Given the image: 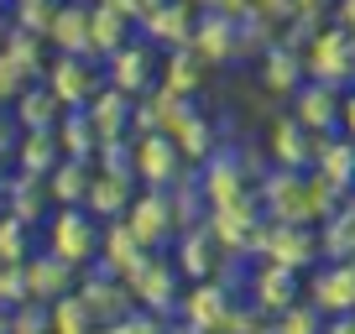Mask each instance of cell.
<instances>
[{
  "mask_svg": "<svg viewBox=\"0 0 355 334\" xmlns=\"http://www.w3.org/2000/svg\"><path fill=\"white\" fill-rule=\"evenodd\" d=\"M261 193H266V209H272V220H298V225H313L319 214H329V209H334V193L324 188L319 178H303V173H293V167L272 173Z\"/></svg>",
  "mask_w": 355,
  "mask_h": 334,
  "instance_id": "obj_1",
  "label": "cell"
},
{
  "mask_svg": "<svg viewBox=\"0 0 355 334\" xmlns=\"http://www.w3.org/2000/svg\"><path fill=\"white\" fill-rule=\"evenodd\" d=\"M100 225L94 214L84 209V204H58L53 220H47V251L53 256H63L68 267H94V251H100Z\"/></svg>",
  "mask_w": 355,
  "mask_h": 334,
  "instance_id": "obj_2",
  "label": "cell"
},
{
  "mask_svg": "<svg viewBox=\"0 0 355 334\" xmlns=\"http://www.w3.org/2000/svg\"><path fill=\"white\" fill-rule=\"evenodd\" d=\"M121 282L131 288V303H141V308H157L162 319H173V313H178L183 272H178L173 256H152V251H141V261H136V267L125 272Z\"/></svg>",
  "mask_w": 355,
  "mask_h": 334,
  "instance_id": "obj_3",
  "label": "cell"
},
{
  "mask_svg": "<svg viewBox=\"0 0 355 334\" xmlns=\"http://www.w3.org/2000/svg\"><path fill=\"white\" fill-rule=\"evenodd\" d=\"M121 220L136 230V240H141L146 251H152L157 240H178V230H189V225H183V209H178V193H167V188L131 193V204H125Z\"/></svg>",
  "mask_w": 355,
  "mask_h": 334,
  "instance_id": "obj_4",
  "label": "cell"
},
{
  "mask_svg": "<svg viewBox=\"0 0 355 334\" xmlns=\"http://www.w3.org/2000/svg\"><path fill=\"white\" fill-rule=\"evenodd\" d=\"M42 73H47L42 84L68 105V110H84V105L105 89V63H100V58H89V53H58Z\"/></svg>",
  "mask_w": 355,
  "mask_h": 334,
  "instance_id": "obj_5",
  "label": "cell"
},
{
  "mask_svg": "<svg viewBox=\"0 0 355 334\" xmlns=\"http://www.w3.org/2000/svg\"><path fill=\"white\" fill-rule=\"evenodd\" d=\"M131 173L141 188H173L183 178V152L167 131H136L131 141Z\"/></svg>",
  "mask_w": 355,
  "mask_h": 334,
  "instance_id": "obj_6",
  "label": "cell"
},
{
  "mask_svg": "<svg viewBox=\"0 0 355 334\" xmlns=\"http://www.w3.org/2000/svg\"><path fill=\"white\" fill-rule=\"evenodd\" d=\"M157 68H162L157 63V47L146 42V37H125V42L105 58V84H115L121 94L136 100V94H146L157 84Z\"/></svg>",
  "mask_w": 355,
  "mask_h": 334,
  "instance_id": "obj_7",
  "label": "cell"
},
{
  "mask_svg": "<svg viewBox=\"0 0 355 334\" xmlns=\"http://www.w3.org/2000/svg\"><path fill=\"white\" fill-rule=\"evenodd\" d=\"M189 47H193V53H199L209 68H220V63H235V58L245 53V42H241V16L220 11V6H204V16L193 21V37H189Z\"/></svg>",
  "mask_w": 355,
  "mask_h": 334,
  "instance_id": "obj_8",
  "label": "cell"
},
{
  "mask_svg": "<svg viewBox=\"0 0 355 334\" xmlns=\"http://www.w3.org/2000/svg\"><path fill=\"white\" fill-rule=\"evenodd\" d=\"M178 319H183V329H193V334L225 329V319H230V292H225L214 277L193 282L189 292H178Z\"/></svg>",
  "mask_w": 355,
  "mask_h": 334,
  "instance_id": "obj_9",
  "label": "cell"
},
{
  "mask_svg": "<svg viewBox=\"0 0 355 334\" xmlns=\"http://www.w3.org/2000/svg\"><path fill=\"white\" fill-rule=\"evenodd\" d=\"M303 68H309L319 84H345V78L355 73V42L340 32V26H329V32H319V37L309 42Z\"/></svg>",
  "mask_w": 355,
  "mask_h": 334,
  "instance_id": "obj_10",
  "label": "cell"
},
{
  "mask_svg": "<svg viewBox=\"0 0 355 334\" xmlns=\"http://www.w3.org/2000/svg\"><path fill=\"white\" fill-rule=\"evenodd\" d=\"M256 251H266V261H282V267H309L313 256H319V235L309 230V225L298 220H277L272 230H261V245Z\"/></svg>",
  "mask_w": 355,
  "mask_h": 334,
  "instance_id": "obj_11",
  "label": "cell"
},
{
  "mask_svg": "<svg viewBox=\"0 0 355 334\" xmlns=\"http://www.w3.org/2000/svg\"><path fill=\"white\" fill-rule=\"evenodd\" d=\"M78 298L89 303V313H94L100 329H110V324L131 308V288H125L121 277L110 282V272H100V267H84V272H78Z\"/></svg>",
  "mask_w": 355,
  "mask_h": 334,
  "instance_id": "obj_12",
  "label": "cell"
},
{
  "mask_svg": "<svg viewBox=\"0 0 355 334\" xmlns=\"http://www.w3.org/2000/svg\"><path fill=\"white\" fill-rule=\"evenodd\" d=\"M178 272H183V282H204L214 277V272L225 267V240L214 230H178Z\"/></svg>",
  "mask_w": 355,
  "mask_h": 334,
  "instance_id": "obj_13",
  "label": "cell"
},
{
  "mask_svg": "<svg viewBox=\"0 0 355 334\" xmlns=\"http://www.w3.org/2000/svg\"><path fill=\"white\" fill-rule=\"evenodd\" d=\"M309 298L319 303L324 319H334V313H350V308H355V256H329V267L313 272Z\"/></svg>",
  "mask_w": 355,
  "mask_h": 334,
  "instance_id": "obj_14",
  "label": "cell"
},
{
  "mask_svg": "<svg viewBox=\"0 0 355 334\" xmlns=\"http://www.w3.org/2000/svg\"><path fill=\"white\" fill-rule=\"evenodd\" d=\"M193 21H199V16H193L189 0H157L152 11H146V21H141V37L167 53V47H183L193 37Z\"/></svg>",
  "mask_w": 355,
  "mask_h": 334,
  "instance_id": "obj_15",
  "label": "cell"
},
{
  "mask_svg": "<svg viewBox=\"0 0 355 334\" xmlns=\"http://www.w3.org/2000/svg\"><path fill=\"white\" fill-rule=\"evenodd\" d=\"M141 251H146V245L136 240V230H131L125 220H105V225H100V251H94V267L110 272V277H125V272L141 261Z\"/></svg>",
  "mask_w": 355,
  "mask_h": 334,
  "instance_id": "obj_16",
  "label": "cell"
},
{
  "mask_svg": "<svg viewBox=\"0 0 355 334\" xmlns=\"http://www.w3.org/2000/svg\"><path fill=\"white\" fill-rule=\"evenodd\" d=\"M293 298H303V288H298V272L293 267H282V261H266V267H256V277H251V303L272 319V313H282Z\"/></svg>",
  "mask_w": 355,
  "mask_h": 334,
  "instance_id": "obj_17",
  "label": "cell"
},
{
  "mask_svg": "<svg viewBox=\"0 0 355 334\" xmlns=\"http://www.w3.org/2000/svg\"><path fill=\"white\" fill-rule=\"evenodd\" d=\"M131 26L136 21L115 6V0H89V58H100V63H105V58L131 37Z\"/></svg>",
  "mask_w": 355,
  "mask_h": 334,
  "instance_id": "obj_18",
  "label": "cell"
},
{
  "mask_svg": "<svg viewBox=\"0 0 355 334\" xmlns=\"http://www.w3.org/2000/svg\"><path fill=\"white\" fill-rule=\"evenodd\" d=\"M272 152H277V167H293V173H309L313 152H319V131L298 121V115H282L272 125Z\"/></svg>",
  "mask_w": 355,
  "mask_h": 334,
  "instance_id": "obj_19",
  "label": "cell"
},
{
  "mask_svg": "<svg viewBox=\"0 0 355 334\" xmlns=\"http://www.w3.org/2000/svg\"><path fill=\"white\" fill-rule=\"evenodd\" d=\"M68 288H78V267H68L63 256H53V251H32V256H26V292H32V298H63Z\"/></svg>",
  "mask_w": 355,
  "mask_h": 334,
  "instance_id": "obj_20",
  "label": "cell"
},
{
  "mask_svg": "<svg viewBox=\"0 0 355 334\" xmlns=\"http://www.w3.org/2000/svg\"><path fill=\"white\" fill-rule=\"evenodd\" d=\"M293 115H298L309 131H340V94L334 84H298L293 89Z\"/></svg>",
  "mask_w": 355,
  "mask_h": 334,
  "instance_id": "obj_21",
  "label": "cell"
},
{
  "mask_svg": "<svg viewBox=\"0 0 355 334\" xmlns=\"http://www.w3.org/2000/svg\"><path fill=\"white\" fill-rule=\"evenodd\" d=\"M157 84H167V89H178V94H189V100H193V94L209 84V63H204L189 42H183V47H167L162 68H157Z\"/></svg>",
  "mask_w": 355,
  "mask_h": 334,
  "instance_id": "obj_22",
  "label": "cell"
},
{
  "mask_svg": "<svg viewBox=\"0 0 355 334\" xmlns=\"http://www.w3.org/2000/svg\"><path fill=\"white\" fill-rule=\"evenodd\" d=\"M84 115L94 121V131H100V141H115V136L131 131V115H136V100L131 94H121L115 84H105L94 100L84 105Z\"/></svg>",
  "mask_w": 355,
  "mask_h": 334,
  "instance_id": "obj_23",
  "label": "cell"
},
{
  "mask_svg": "<svg viewBox=\"0 0 355 334\" xmlns=\"http://www.w3.org/2000/svg\"><path fill=\"white\" fill-rule=\"evenodd\" d=\"M63 110H68V105L58 100L47 84H37V89L26 84V89L16 94V125H21V131H58Z\"/></svg>",
  "mask_w": 355,
  "mask_h": 334,
  "instance_id": "obj_24",
  "label": "cell"
},
{
  "mask_svg": "<svg viewBox=\"0 0 355 334\" xmlns=\"http://www.w3.org/2000/svg\"><path fill=\"white\" fill-rule=\"evenodd\" d=\"M313 167H319L313 178H319L329 193L350 188V183H355V141H350V136H340V141H324L319 152H313Z\"/></svg>",
  "mask_w": 355,
  "mask_h": 334,
  "instance_id": "obj_25",
  "label": "cell"
},
{
  "mask_svg": "<svg viewBox=\"0 0 355 334\" xmlns=\"http://www.w3.org/2000/svg\"><path fill=\"white\" fill-rule=\"evenodd\" d=\"M89 183H94V157H63V162L47 173V193H53V204H84Z\"/></svg>",
  "mask_w": 355,
  "mask_h": 334,
  "instance_id": "obj_26",
  "label": "cell"
},
{
  "mask_svg": "<svg viewBox=\"0 0 355 334\" xmlns=\"http://www.w3.org/2000/svg\"><path fill=\"white\" fill-rule=\"evenodd\" d=\"M199 193L209 204H230V199H241L245 193V173H241V162H225V157H204V167H199Z\"/></svg>",
  "mask_w": 355,
  "mask_h": 334,
  "instance_id": "obj_27",
  "label": "cell"
},
{
  "mask_svg": "<svg viewBox=\"0 0 355 334\" xmlns=\"http://www.w3.org/2000/svg\"><path fill=\"white\" fill-rule=\"evenodd\" d=\"M58 162H63L58 131H21V141H16V173H37V178H47Z\"/></svg>",
  "mask_w": 355,
  "mask_h": 334,
  "instance_id": "obj_28",
  "label": "cell"
},
{
  "mask_svg": "<svg viewBox=\"0 0 355 334\" xmlns=\"http://www.w3.org/2000/svg\"><path fill=\"white\" fill-rule=\"evenodd\" d=\"M303 58L293 53V47H266V58H261V89L266 94H293L303 84Z\"/></svg>",
  "mask_w": 355,
  "mask_h": 334,
  "instance_id": "obj_29",
  "label": "cell"
},
{
  "mask_svg": "<svg viewBox=\"0 0 355 334\" xmlns=\"http://www.w3.org/2000/svg\"><path fill=\"white\" fill-rule=\"evenodd\" d=\"M47 42L58 53H89V6H58L53 26H47Z\"/></svg>",
  "mask_w": 355,
  "mask_h": 334,
  "instance_id": "obj_30",
  "label": "cell"
},
{
  "mask_svg": "<svg viewBox=\"0 0 355 334\" xmlns=\"http://www.w3.org/2000/svg\"><path fill=\"white\" fill-rule=\"evenodd\" d=\"M173 141H178V152H183V162H204V157L214 152V125H209V115L189 110L183 121H178Z\"/></svg>",
  "mask_w": 355,
  "mask_h": 334,
  "instance_id": "obj_31",
  "label": "cell"
},
{
  "mask_svg": "<svg viewBox=\"0 0 355 334\" xmlns=\"http://www.w3.org/2000/svg\"><path fill=\"white\" fill-rule=\"evenodd\" d=\"M58 146H63V157H94L100 152V131H94V121H89L84 110H73V115L63 110V121H58Z\"/></svg>",
  "mask_w": 355,
  "mask_h": 334,
  "instance_id": "obj_32",
  "label": "cell"
},
{
  "mask_svg": "<svg viewBox=\"0 0 355 334\" xmlns=\"http://www.w3.org/2000/svg\"><path fill=\"white\" fill-rule=\"evenodd\" d=\"M53 329L58 334H89V329H100L94 313H89V303L78 298V288H68L63 298H53Z\"/></svg>",
  "mask_w": 355,
  "mask_h": 334,
  "instance_id": "obj_33",
  "label": "cell"
},
{
  "mask_svg": "<svg viewBox=\"0 0 355 334\" xmlns=\"http://www.w3.org/2000/svg\"><path fill=\"white\" fill-rule=\"evenodd\" d=\"M11 334H53V303L32 298V292L11 303Z\"/></svg>",
  "mask_w": 355,
  "mask_h": 334,
  "instance_id": "obj_34",
  "label": "cell"
},
{
  "mask_svg": "<svg viewBox=\"0 0 355 334\" xmlns=\"http://www.w3.org/2000/svg\"><path fill=\"white\" fill-rule=\"evenodd\" d=\"M324 256H355V209L345 214H324V240H319Z\"/></svg>",
  "mask_w": 355,
  "mask_h": 334,
  "instance_id": "obj_35",
  "label": "cell"
},
{
  "mask_svg": "<svg viewBox=\"0 0 355 334\" xmlns=\"http://www.w3.org/2000/svg\"><path fill=\"white\" fill-rule=\"evenodd\" d=\"M272 329H282V334H313V329H324V313H319V303H303V298H293L282 313H272Z\"/></svg>",
  "mask_w": 355,
  "mask_h": 334,
  "instance_id": "obj_36",
  "label": "cell"
},
{
  "mask_svg": "<svg viewBox=\"0 0 355 334\" xmlns=\"http://www.w3.org/2000/svg\"><path fill=\"white\" fill-rule=\"evenodd\" d=\"M0 256L6 261H26L32 256V225L21 220V214H0Z\"/></svg>",
  "mask_w": 355,
  "mask_h": 334,
  "instance_id": "obj_37",
  "label": "cell"
},
{
  "mask_svg": "<svg viewBox=\"0 0 355 334\" xmlns=\"http://www.w3.org/2000/svg\"><path fill=\"white\" fill-rule=\"evenodd\" d=\"M53 11H58V0H16V26H21V32L47 37V26H53Z\"/></svg>",
  "mask_w": 355,
  "mask_h": 334,
  "instance_id": "obj_38",
  "label": "cell"
},
{
  "mask_svg": "<svg viewBox=\"0 0 355 334\" xmlns=\"http://www.w3.org/2000/svg\"><path fill=\"white\" fill-rule=\"evenodd\" d=\"M157 329H167L162 313H157V308H141V303H131V308L110 324V334H157Z\"/></svg>",
  "mask_w": 355,
  "mask_h": 334,
  "instance_id": "obj_39",
  "label": "cell"
},
{
  "mask_svg": "<svg viewBox=\"0 0 355 334\" xmlns=\"http://www.w3.org/2000/svg\"><path fill=\"white\" fill-rule=\"evenodd\" d=\"M26 298V261H6L0 256V303L11 308V303Z\"/></svg>",
  "mask_w": 355,
  "mask_h": 334,
  "instance_id": "obj_40",
  "label": "cell"
},
{
  "mask_svg": "<svg viewBox=\"0 0 355 334\" xmlns=\"http://www.w3.org/2000/svg\"><path fill=\"white\" fill-rule=\"evenodd\" d=\"M115 6H121V11H125V16H131V21H136V26H141V21H146V11H152L157 0H115Z\"/></svg>",
  "mask_w": 355,
  "mask_h": 334,
  "instance_id": "obj_41",
  "label": "cell"
},
{
  "mask_svg": "<svg viewBox=\"0 0 355 334\" xmlns=\"http://www.w3.org/2000/svg\"><path fill=\"white\" fill-rule=\"evenodd\" d=\"M340 131L355 141V94H345V100H340Z\"/></svg>",
  "mask_w": 355,
  "mask_h": 334,
  "instance_id": "obj_42",
  "label": "cell"
},
{
  "mask_svg": "<svg viewBox=\"0 0 355 334\" xmlns=\"http://www.w3.org/2000/svg\"><path fill=\"white\" fill-rule=\"evenodd\" d=\"M0 334H11V308L0 303Z\"/></svg>",
  "mask_w": 355,
  "mask_h": 334,
  "instance_id": "obj_43",
  "label": "cell"
},
{
  "mask_svg": "<svg viewBox=\"0 0 355 334\" xmlns=\"http://www.w3.org/2000/svg\"><path fill=\"white\" fill-rule=\"evenodd\" d=\"M0 157H6V152H0ZM0 193H6V162H0Z\"/></svg>",
  "mask_w": 355,
  "mask_h": 334,
  "instance_id": "obj_44",
  "label": "cell"
},
{
  "mask_svg": "<svg viewBox=\"0 0 355 334\" xmlns=\"http://www.w3.org/2000/svg\"><path fill=\"white\" fill-rule=\"evenodd\" d=\"M189 6H214V0H189Z\"/></svg>",
  "mask_w": 355,
  "mask_h": 334,
  "instance_id": "obj_45",
  "label": "cell"
},
{
  "mask_svg": "<svg viewBox=\"0 0 355 334\" xmlns=\"http://www.w3.org/2000/svg\"><path fill=\"white\" fill-rule=\"evenodd\" d=\"M0 42H6V32H0Z\"/></svg>",
  "mask_w": 355,
  "mask_h": 334,
  "instance_id": "obj_46",
  "label": "cell"
}]
</instances>
